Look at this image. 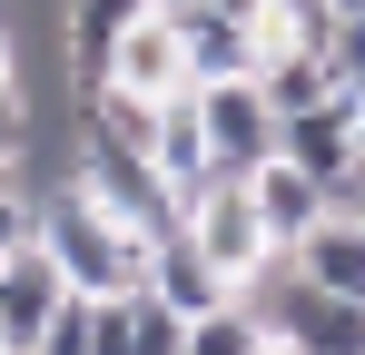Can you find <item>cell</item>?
Instances as JSON below:
<instances>
[{"label": "cell", "instance_id": "23", "mask_svg": "<svg viewBox=\"0 0 365 355\" xmlns=\"http://www.w3.org/2000/svg\"><path fill=\"white\" fill-rule=\"evenodd\" d=\"M148 10H187V0H148Z\"/></svg>", "mask_w": 365, "mask_h": 355}, {"label": "cell", "instance_id": "4", "mask_svg": "<svg viewBox=\"0 0 365 355\" xmlns=\"http://www.w3.org/2000/svg\"><path fill=\"white\" fill-rule=\"evenodd\" d=\"M277 158H297L306 178L336 187V178L365 158V109L346 99V89H326L316 109H287V118H277Z\"/></svg>", "mask_w": 365, "mask_h": 355}, {"label": "cell", "instance_id": "10", "mask_svg": "<svg viewBox=\"0 0 365 355\" xmlns=\"http://www.w3.org/2000/svg\"><path fill=\"white\" fill-rule=\"evenodd\" d=\"M287 257H297V277L316 296H356V306H365V227H356V217H316Z\"/></svg>", "mask_w": 365, "mask_h": 355}, {"label": "cell", "instance_id": "21", "mask_svg": "<svg viewBox=\"0 0 365 355\" xmlns=\"http://www.w3.org/2000/svg\"><path fill=\"white\" fill-rule=\"evenodd\" d=\"M0 89H20V50H10V30H0Z\"/></svg>", "mask_w": 365, "mask_h": 355}, {"label": "cell", "instance_id": "13", "mask_svg": "<svg viewBox=\"0 0 365 355\" xmlns=\"http://www.w3.org/2000/svg\"><path fill=\"white\" fill-rule=\"evenodd\" d=\"M297 355H365V306L356 296H306V316L287 326Z\"/></svg>", "mask_w": 365, "mask_h": 355}, {"label": "cell", "instance_id": "25", "mask_svg": "<svg viewBox=\"0 0 365 355\" xmlns=\"http://www.w3.org/2000/svg\"><path fill=\"white\" fill-rule=\"evenodd\" d=\"M356 109H365V99H356Z\"/></svg>", "mask_w": 365, "mask_h": 355}, {"label": "cell", "instance_id": "12", "mask_svg": "<svg viewBox=\"0 0 365 355\" xmlns=\"http://www.w3.org/2000/svg\"><path fill=\"white\" fill-rule=\"evenodd\" d=\"M257 89H267V109H316L326 89H336V69H326V50H267L257 59Z\"/></svg>", "mask_w": 365, "mask_h": 355}, {"label": "cell", "instance_id": "7", "mask_svg": "<svg viewBox=\"0 0 365 355\" xmlns=\"http://www.w3.org/2000/svg\"><path fill=\"white\" fill-rule=\"evenodd\" d=\"M237 187H247V207H257V227L277 237V247H297V237L316 227V217H336V207H326V178H306L297 158H257V168H247Z\"/></svg>", "mask_w": 365, "mask_h": 355}, {"label": "cell", "instance_id": "20", "mask_svg": "<svg viewBox=\"0 0 365 355\" xmlns=\"http://www.w3.org/2000/svg\"><path fill=\"white\" fill-rule=\"evenodd\" d=\"M20 187H30V168H20V158L0 148V197H20Z\"/></svg>", "mask_w": 365, "mask_h": 355}, {"label": "cell", "instance_id": "1", "mask_svg": "<svg viewBox=\"0 0 365 355\" xmlns=\"http://www.w3.org/2000/svg\"><path fill=\"white\" fill-rule=\"evenodd\" d=\"M30 197V237L50 247V267H60L79 296H128V287H148V237H128L79 178H50V187H20Z\"/></svg>", "mask_w": 365, "mask_h": 355}, {"label": "cell", "instance_id": "8", "mask_svg": "<svg viewBox=\"0 0 365 355\" xmlns=\"http://www.w3.org/2000/svg\"><path fill=\"white\" fill-rule=\"evenodd\" d=\"M168 20H178V59H187V89H207V79H257V30L217 20L207 0H187V10H168Z\"/></svg>", "mask_w": 365, "mask_h": 355}, {"label": "cell", "instance_id": "6", "mask_svg": "<svg viewBox=\"0 0 365 355\" xmlns=\"http://www.w3.org/2000/svg\"><path fill=\"white\" fill-rule=\"evenodd\" d=\"M89 336H99V355H187V316L158 306L148 287H128V296H89Z\"/></svg>", "mask_w": 365, "mask_h": 355}, {"label": "cell", "instance_id": "2", "mask_svg": "<svg viewBox=\"0 0 365 355\" xmlns=\"http://www.w3.org/2000/svg\"><path fill=\"white\" fill-rule=\"evenodd\" d=\"M197 128H207V168L217 178H247L257 158H277V109L257 79H207L197 89Z\"/></svg>", "mask_w": 365, "mask_h": 355}, {"label": "cell", "instance_id": "3", "mask_svg": "<svg viewBox=\"0 0 365 355\" xmlns=\"http://www.w3.org/2000/svg\"><path fill=\"white\" fill-rule=\"evenodd\" d=\"M187 237H197V257H207L227 287H247V277L277 257V237L257 227V207H247V187H237V178H217V187L187 207Z\"/></svg>", "mask_w": 365, "mask_h": 355}, {"label": "cell", "instance_id": "5", "mask_svg": "<svg viewBox=\"0 0 365 355\" xmlns=\"http://www.w3.org/2000/svg\"><path fill=\"white\" fill-rule=\"evenodd\" d=\"M60 296H79V287L50 267V247H40V237H20V247H10V267H0V326H10V355L40 346V326L60 316Z\"/></svg>", "mask_w": 365, "mask_h": 355}, {"label": "cell", "instance_id": "9", "mask_svg": "<svg viewBox=\"0 0 365 355\" xmlns=\"http://www.w3.org/2000/svg\"><path fill=\"white\" fill-rule=\"evenodd\" d=\"M99 89H138V99H168V89H187L178 20H168V10H148V20L128 30L119 50H109V79H99Z\"/></svg>", "mask_w": 365, "mask_h": 355}, {"label": "cell", "instance_id": "22", "mask_svg": "<svg viewBox=\"0 0 365 355\" xmlns=\"http://www.w3.org/2000/svg\"><path fill=\"white\" fill-rule=\"evenodd\" d=\"M326 10H336V20H346V10H365V0H326Z\"/></svg>", "mask_w": 365, "mask_h": 355}, {"label": "cell", "instance_id": "24", "mask_svg": "<svg viewBox=\"0 0 365 355\" xmlns=\"http://www.w3.org/2000/svg\"><path fill=\"white\" fill-rule=\"evenodd\" d=\"M0 355H10V326H0Z\"/></svg>", "mask_w": 365, "mask_h": 355}, {"label": "cell", "instance_id": "14", "mask_svg": "<svg viewBox=\"0 0 365 355\" xmlns=\"http://www.w3.org/2000/svg\"><path fill=\"white\" fill-rule=\"evenodd\" d=\"M257 346H267V326L247 316L237 296H227V306H207V316H187V355H257Z\"/></svg>", "mask_w": 365, "mask_h": 355}, {"label": "cell", "instance_id": "15", "mask_svg": "<svg viewBox=\"0 0 365 355\" xmlns=\"http://www.w3.org/2000/svg\"><path fill=\"white\" fill-rule=\"evenodd\" d=\"M326 69H336L346 99H365V10H346V20L326 30Z\"/></svg>", "mask_w": 365, "mask_h": 355}, {"label": "cell", "instance_id": "18", "mask_svg": "<svg viewBox=\"0 0 365 355\" xmlns=\"http://www.w3.org/2000/svg\"><path fill=\"white\" fill-rule=\"evenodd\" d=\"M20 237H30V197H0V267H10Z\"/></svg>", "mask_w": 365, "mask_h": 355}, {"label": "cell", "instance_id": "11", "mask_svg": "<svg viewBox=\"0 0 365 355\" xmlns=\"http://www.w3.org/2000/svg\"><path fill=\"white\" fill-rule=\"evenodd\" d=\"M148 296H158V306H178V316H207V306H227V277H217V267H207V257H197V237H158V247H148Z\"/></svg>", "mask_w": 365, "mask_h": 355}, {"label": "cell", "instance_id": "16", "mask_svg": "<svg viewBox=\"0 0 365 355\" xmlns=\"http://www.w3.org/2000/svg\"><path fill=\"white\" fill-rule=\"evenodd\" d=\"M30 355H99V336H89V296H60V316L40 326Z\"/></svg>", "mask_w": 365, "mask_h": 355}, {"label": "cell", "instance_id": "19", "mask_svg": "<svg viewBox=\"0 0 365 355\" xmlns=\"http://www.w3.org/2000/svg\"><path fill=\"white\" fill-rule=\"evenodd\" d=\"M207 10H217V20H237V30H257V20H267V0H207Z\"/></svg>", "mask_w": 365, "mask_h": 355}, {"label": "cell", "instance_id": "17", "mask_svg": "<svg viewBox=\"0 0 365 355\" xmlns=\"http://www.w3.org/2000/svg\"><path fill=\"white\" fill-rule=\"evenodd\" d=\"M0 148L30 168V89H0Z\"/></svg>", "mask_w": 365, "mask_h": 355}]
</instances>
